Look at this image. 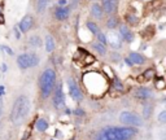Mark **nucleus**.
Segmentation results:
<instances>
[{"mask_svg": "<svg viewBox=\"0 0 166 140\" xmlns=\"http://www.w3.org/2000/svg\"><path fill=\"white\" fill-rule=\"evenodd\" d=\"M48 4V0H38L37 1V10L38 12H43V10L45 9V7H47Z\"/></svg>", "mask_w": 166, "mask_h": 140, "instance_id": "obj_21", "label": "nucleus"}, {"mask_svg": "<svg viewBox=\"0 0 166 140\" xmlns=\"http://www.w3.org/2000/svg\"><path fill=\"white\" fill-rule=\"evenodd\" d=\"M75 114H84V112L83 110H80V109H78V110H75V112H74Z\"/></svg>", "mask_w": 166, "mask_h": 140, "instance_id": "obj_37", "label": "nucleus"}, {"mask_svg": "<svg viewBox=\"0 0 166 140\" xmlns=\"http://www.w3.org/2000/svg\"><path fill=\"white\" fill-rule=\"evenodd\" d=\"M129 60L131 61V64H136V65H143L146 62V57L142 56L140 53H136V52H131L129 56Z\"/></svg>", "mask_w": 166, "mask_h": 140, "instance_id": "obj_13", "label": "nucleus"}, {"mask_svg": "<svg viewBox=\"0 0 166 140\" xmlns=\"http://www.w3.org/2000/svg\"><path fill=\"white\" fill-rule=\"evenodd\" d=\"M45 49H47V52H52L55 49V39L52 38V35L45 37Z\"/></svg>", "mask_w": 166, "mask_h": 140, "instance_id": "obj_18", "label": "nucleus"}, {"mask_svg": "<svg viewBox=\"0 0 166 140\" xmlns=\"http://www.w3.org/2000/svg\"><path fill=\"white\" fill-rule=\"evenodd\" d=\"M59 4H60V7H65V4H66V0H60V1H59Z\"/></svg>", "mask_w": 166, "mask_h": 140, "instance_id": "obj_36", "label": "nucleus"}, {"mask_svg": "<svg viewBox=\"0 0 166 140\" xmlns=\"http://www.w3.org/2000/svg\"><path fill=\"white\" fill-rule=\"evenodd\" d=\"M119 122L123 125H127V126H132V127H142L144 125L142 118L137 114L131 113V112H122L119 114Z\"/></svg>", "mask_w": 166, "mask_h": 140, "instance_id": "obj_5", "label": "nucleus"}, {"mask_svg": "<svg viewBox=\"0 0 166 140\" xmlns=\"http://www.w3.org/2000/svg\"><path fill=\"white\" fill-rule=\"evenodd\" d=\"M17 64L21 69H29V67L37 66L39 64V59L37 55H33V53H23V55L18 56Z\"/></svg>", "mask_w": 166, "mask_h": 140, "instance_id": "obj_6", "label": "nucleus"}, {"mask_svg": "<svg viewBox=\"0 0 166 140\" xmlns=\"http://www.w3.org/2000/svg\"><path fill=\"white\" fill-rule=\"evenodd\" d=\"M78 3H79V0H72V5H73V8H75V7L78 5Z\"/></svg>", "mask_w": 166, "mask_h": 140, "instance_id": "obj_34", "label": "nucleus"}, {"mask_svg": "<svg viewBox=\"0 0 166 140\" xmlns=\"http://www.w3.org/2000/svg\"><path fill=\"white\" fill-rule=\"evenodd\" d=\"M101 9H103V12L108 13V14L113 13L116 9V0H104L103 5H101Z\"/></svg>", "mask_w": 166, "mask_h": 140, "instance_id": "obj_14", "label": "nucleus"}, {"mask_svg": "<svg viewBox=\"0 0 166 140\" xmlns=\"http://www.w3.org/2000/svg\"><path fill=\"white\" fill-rule=\"evenodd\" d=\"M165 81H164V78H160V79H157L156 81V87L158 88V89H162V88H164L165 87Z\"/></svg>", "mask_w": 166, "mask_h": 140, "instance_id": "obj_28", "label": "nucleus"}, {"mask_svg": "<svg viewBox=\"0 0 166 140\" xmlns=\"http://www.w3.org/2000/svg\"><path fill=\"white\" fill-rule=\"evenodd\" d=\"M56 83V71L53 69H45L40 77V92L45 99L51 95Z\"/></svg>", "mask_w": 166, "mask_h": 140, "instance_id": "obj_4", "label": "nucleus"}, {"mask_svg": "<svg viewBox=\"0 0 166 140\" xmlns=\"http://www.w3.org/2000/svg\"><path fill=\"white\" fill-rule=\"evenodd\" d=\"M87 27L94 35H97L99 33H100V30H99V27L96 26V23H94V22H87Z\"/></svg>", "mask_w": 166, "mask_h": 140, "instance_id": "obj_23", "label": "nucleus"}, {"mask_svg": "<svg viewBox=\"0 0 166 140\" xmlns=\"http://www.w3.org/2000/svg\"><path fill=\"white\" fill-rule=\"evenodd\" d=\"M119 34H121L122 39H125L126 42H131L134 39V34L130 31V29L126 26V25H121L119 26Z\"/></svg>", "mask_w": 166, "mask_h": 140, "instance_id": "obj_12", "label": "nucleus"}, {"mask_svg": "<svg viewBox=\"0 0 166 140\" xmlns=\"http://www.w3.org/2000/svg\"><path fill=\"white\" fill-rule=\"evenodd\" d=\"M0 48H1V49H4V51H5L7 53H8L9 56H12V55H13V51H12V49H10V48H8V47H7V45H1V47H0Z\"/></svg>", "mask_w": 166, "mask_h": 140, "instance_id": "obj_31", "label": "nucleus"}, {"mask_svg": "<svg viewBox=\"0 0 166 140\" xmlns=\"http://www.w3.org/2000/svg\"><path fill=\"white\" fill-rule=\"evenodd\" d=\"M96 140H108V139H107V136H105V135H104V132H103V131H101V132H100V134H99V135H97V138H96Z\"/></svg>", "mask_w": 166, "mask_h": 140, "instance_id": "obj_32", "label": "nucleus"}, {"mask_svg": "<svg viewBox=\"0 0 166 140\" xmlns=\"http://www.w3.org/2000/svg\"><path fill=\"white\" fill-rule=\"evenodd\" d=\"M118 56H119V55H117V53H112V60H113V61H114V60H116V61L119 60Z\"/></svg>", "mask_w": 166, "mask_h": 140, "instance_id": "obj_33", "label": "nucleus"}, {"mask_svg": "<svg viewBox=\"0 0 166 140\" xmlns=\"http://www.w3.org/2000/svg\"><path fill=\"white\" fill-rule=\"evenodd\" d=\"M117 25H118L117 17H110V18L107 21V27L108 29H114V27H117Z\"/></svg>", "mask_w": 166, "mask_h": 140, "instance_id": "obj_22", "label": "nucleus"}, {"mask_svg": "<svg viewBox=\"0 0 166 140\" xmlns=\"http://www.w3.org/2000/svg\"><path fill=\"white\" fill-rule=\"evenodd\" d=\"M15 34H16V38H20L21 35H20V33H18V30L17 29H15Z\"/></svg>", "mask_w": 166, "mask_h": 140, "instance_id": "obj_38", "label": "nucleus"}, {"mask_svg": "<svg viewBox=\"0 0 166 140\" xmlns=\"http://www.w3.org/2000/svg\"><path fill=\"white\" fill-rule=\"evenodd\" d=\"M107 42L110 43V45L113 48H119L121 47V38L116 34H109L107 38Z\"/></svg>", "mask_w": 166, "mask_h": 140, "instance_id": "obj_15", "label": "nucleus"}, {"mask_svg": "<svg viewBox=\"0 0 166 140\" xmlns=\"http://www.w3.org/2000/svg\"><path fill=\"white\" fill-rule=\"evenodd\" d=\"M35 128H37L39 132H44L47 131L48 128V122L44 119V118H39V119L37 121V123H35Z\"/></svg>", "mask_w": 166, "mask_h": 140, "instance_id": "obj_17", "label": "nucleus"}, {"mask_svg": "<svg viewBox=\"0 0 166 140\" xmlns=\"http://www.w3.org/2000/svg\"><path fill=\"white\" fill-rule=\"evenodd\" d=\"M142 77H144V78H143L144 81L151 79V78H153V77H154V70H153V69H148V70H146Z\"/></svg>", "mask_w": 166, "mask_h": 140, "instance_id": "obj_24", "label": "nucleus"}, {"mask_svg": "<svg viewBox=\"0 0 166 140\" xmlns=\"http://www.w3.org/2000/svg\"><path fill=\"white\" fill-rule=\"evenodd\" d=\"M1 113H3V100L0 97V117H1Z\"/></svg>", "mask_w": 166, "mask_h": 140, "instance_id": "obj_35", "label": "nucleus"}, {"mask_svg": "<svg viewBox=\"0 0 166 140\" xmlns=\"http://www.w3.org/2000/svg\"><path fill=\"white\" fill-rule=\"evenodd\" d=\"M31 26H33V17L29 16V14H26V16L21 20L18 27H20V30L22 31V33H27V31L31 29Z\"/></svg>", "mask_w": 166, "mask_h": 140, "instance_id": "obj_10", "label": "nucleus"}, {"mask_svg": "<svg viewBox=\"0 0 166 140\" xmlns=\"http://www.w3.org/2000/svg\"><path fill=\"white\" fill-rule=\"evenodd\" d=\"M158 121L162 122V123H164V122H166V112H165V110L160 113V116H158Z\"/></svg>", "mask_w": 166, "mask_h": 140, "instance_id": "obj_29", "label": "nucleus"}, {"mask_svg": "<svg viewBox=\"0 0 166 140\" xmlns=\"http://www.w3.org/2000/svg\"><path fill=\"white\" fill-rule=\"evenodd\" d=\"M97 39H99V43L100 44H107V35L103 34V33H99L97 34Z\"/></svg>", "mask_w": 166, "mask_h": 140, "instance_id": "obj_27", "label": "nucleus"}, {"mask_svg": "<svg viewBox=\"0 0 166 140\" xmlns=\"http://www.w3.org/2000/svg\"><path fill=\"white\" fill-rule=\"evenodd\" d=\"M70 14V9L69 8H65V7H60V8L56 9L55 12V17L57 18L59 21H64L69 17Z\"/></svg>", "mask_w": 166, "mask_h": 140, "instance_id": "obj_11", "label": "nucleus"}, {"mask_svg": "<svg viewBox=\"0 0 166 140\" xmlns=\"http://www.w3.org/2000/svg\"><path fill=\"white\" fill-rule=\"evenodd\" d=\"M103 132L108 140H131L137 134L135 128L129 127H107Z\"/></svg>", "mask_w": 166, "mask_h": 140, "instance_id": "obj_2", "label": "nucleus"}, {"mask_svg": "<svg viewBox=\"0 0 166 140\" xmlns=\"http://www.w3.org/2000/svg\"><path fill=\"white\" fill-rule=\"evenodd\" d=\"M29 43H30L31 47H39L42 44V40H40V38L38 37V35H34V37H31L29 39Z\"/></svg>", "mask_w": 166, "mask_h": 140, "instance_id": "obj_20", "label": "nucleus"}, {"mask_svg": "<svg viewBox=\"0 0 166 140\" xmlns=\"http://www.w3.org/2000/svg\"><path fill=\"white\" fill-rule=\"evenodd\" d=\"M68 86H69V92H70V96H72V99L74 101L79 103L83 100V93L80 91L78 83H77L75 79H73V78H69L68 79Z\"/></svg>", "mask_w": 166, "mask_h": 140, "instance_id": "obj_7", "label": "nucleus"}, {"mask_svg": "<svg viewBox=\"0 0 166 140\" xmlns=\"http://www.w3.org/2000/svg\"><path fill=\"white\" fill-rule=\"evenodd\" d=\"M114 88L117 89V91H119V92H122L123 89H125V88H123V84L119 82L118 78H114Z\"/></svg>", "mask_w": 166, "mask_h": 140, "instance_id": "obj_26", "label": "nucleus"}, {"mask_svg": "<svg viewBox=\"0 0 166 140\" xmlns=\"http://www.w3.org/2000/svg\"><path fill=\"white\" fill-rule=\"evenodd\" d=\"M134 96H135L136 99H140V100H147V99L152 97V91L147 87H139L137 89H135Z\"/></svg>", "mask_w": 166, "mask_h": 140, "instance_id": "obj_9", "label": "nucleus"}, {"mask_svg": "<svg viewBox=\"0 0 166 140\" xmlns=\"http://www.w3.org/2000/svg\"><path fill=\"white\" fill-rule=\"evenodd\" d=\"M127 21H129L130 23H132V25H136V23H137V21H139V20H137L136 17H131V16H127Z\"/></svg>", "mask_w": 166, "mask_h": 140, "instance_id": "obj_30", "label": "nucleus"}, {"mask_svg": "<svg viewBox=\"0 0 166 140\" xmlns=\"http://www.w3.org/2000/svg\"><path fill=\"white\" fill-rule=\"evenodd\" d=\"M94 49H95V51H96L97 53H99V55H101V56H104L105 55V53H107V48H105V45L104 44H100V43H94Z\"/></svg>", "mask_w": 166, "mask_h": 140, "instance_id": "obj_19", "label": "nucleus"}, {"mask_svg": "<svg viewBox=\"0 0 166 140\" xmlns=\"http://www.w3.org/2000/svg\"><path fill=\"white\" fill-rule=\"evenodd\" d=\"M84 84L87 89H90L92 86H95L92 89V95H101L107 91L108 83L103 78V75L96 74V73H88L84 75Z\"/></svg>", "mask_w": 166, "mask_h": 140, "instance_id": "obj_3", "label": "nucleus"}, {"mask_svg": "<svg viewBox=\"0 0 166 140\" xmlns=\"http://www.w3.org/2000/svg\"><path fill=\"white\" fill-rule=\"evenodd\" d=\"M53 105L57 109H61L64 106V89H62V84H59L56 87L55 91V96H53Z\"/></svg>", "mask_w": 166, "mask_h": 140, "instance_id": "obj_8", "label": "nucleus"}, {"mask_svg": "<svg viewBox=\"0 0 166 140\" xmlns=\"http://www.w3.org/2000/svg\"><path fill=\"white\" fill-rule=\"evenodd\" d=\"M30 112V100L26 96H20L16 99L13 104L12 112H10V121L13 125H21L26 119Z\"/></svg>", "mask_w": 166, "mask_h": 140, "instance_id": "obj_1", "label": "nucleus"}, {"mask_svg": "<svg viewBox=\"0 0 166 140\" xmlns=\"http://www.w3.org/2000/svg\"><path fill=\"white\" fill-rule=\"evenodd\" d=\"M103 9H101V5L100 4H92L91 7V14L95 17V18L100 20L101 17H103Z\"/></svg>", "mask_w": 166, "mask_h": 140, "instance_id": "obj_16", "label": "nucleus"}, {"mask_svg": "<svg viewBox=\"0 0 166 140\" xmlns=\"http://www.w3.org/2000/svg\"><path fill=\"white\" fill-rule=\"evenodd\" d=\"M151 113H152V106L151 105H144V109H143V116L146 119L151 117Z\"/></svg>", "mask_w": 166, "mask_h": 140, "instance_id": "obj_25", "label": "nucleus"}]
</instances>
